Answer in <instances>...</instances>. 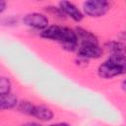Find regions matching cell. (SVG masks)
<instances>
[{"label": "cell", "mask_w": 126, "mask_h": 126, "mask_svg": "<svg viewBox=\"0 0 126 126\" xmlns=\"http://www.w3.org/2000/svg\"><path fill=\"white\" fill-rule=\"evenodd\" d=\"M40 36L45 39L59 42L62 48L68 51H75L79 46V41L75 30H72L68 27L58 25L49 26L40 32Z\"/></svg>", "instance_id": "1"}, {"label": "cell", "mask_w": 126, "mask_h": 126, "mask_svg": "<svg viewBox=\"0 0 126 126\" xmlns=\"http://www.w3.org/2000/svg\"><path fill=\"white\" fill-rule=\"evenodd\" d=\"M98 76L103 79H112L126 74V55L110 54V56L98 66Z\"/></svg>", "instance_id": "2"}, {"label": "cell", "mask_w": 126, "mask_h": 126, "mask_svg": "<svg viewBox=\"0 0 126 126\" xmlns=\"http://www.w3.org/2000/svg\"><path fill=\"white\" fill-rule=\"evenodd\" d=\"M109 3L104 0H88L83 3V13L91 18H100L109 10Z\"/></svg>", "instance_id": "3"}, {"label": "cell", "mask_w": 126, "mask_h": 126, "mask_svg": "<svg viewBox=\"0 0 126 126\" xmlns=\"http://www.w3.org/2000/svg\"><path fill=\"white\" fill-rule=\"evenodd\" d=\"M23 23L29 28L43 31L47 27H49V20L45 14L39 12H32L28 13L23 18Z\"/></svg>", "instance_id": "4"}, {"label": "cell", "mask_w": 126, "mask_h": 126, "mask_svg": "<svg viewBox=\"0 0 126 126\" xmlns=\"http://www.w3.org/2000/svg\"><path fill=\"white\" fill-rule=\"evenodd\" d=\"M78 57L88 59H97L99 58L102 53L103 49L99 46L98 43H83L79 44L78 49Z\"/></svg>", "instance_id": "5"}, {"label": "cell", "mask_w": 126, "mask_h": 126, "mask_svg": "<svg viewBox=\"0 0 126 126\" xmlns=\"http://www.w3.org/2000/svg\"><path fill=\"white\" fill-rule=\"evenodd\" d=\"M59 8L63 14L73 21L80 23L84 19V13L72 2L70 1H61L59 2Z\"/></svg>", "instance_id": "6"}, {"label": "cell", "mask_w": 126, "mask_h": 126, "mask_svg": "<svg viewBox=\"0 0 126 126\" xmlns=\"http://www.w3.org/2000/svg\"><path fill=\"white\" fill-rule=\"evenodd\" d=\"M77 37H78V41L79 44H83V43H98L97 37L90 31L78 27L75 29Z\"/></svg>", "instance_id": "7"}, {"label": "cell", "mask_w": 126, "mask_h": 126, "mask_svg": "<svg viewBox=\"0 0 126 126\" xmlns=\"http://www.w3.org/2000/svg\"><path fill=\"white\" fill-rule=\"evenodd\" d=\"M32 116L40 121H50L53 118L54 113L49 107L45 105H35Z\"/></svg>", "instance_id": "8"}, {"label": "cell", "mask_w": 126, "mask_h": 126, "mask_svg": "<svg viewBox=\"0 0 126 126\" xmlns=\"http://www.w3.org/2000/svg\"><path fill=\"white\" fill-rule=\"evenodd\" d=\"M18 104H19L18 97L14 94L10 93V94H7L0 95V107H1L2 110L14 108Z\"/></svg>", "instance_id": "9"}, {"label": "cell", "mask_w": 126, "mask_h": 126, "mask_svg": "<svg viewBox=\"0 0 126 126\" xmlns=\"http://www.w3.org/2000/svg\"><path fill=\"white\" fill-rule=\"evenodd\" d=\"M105 48L110 54H122L126 55V44L119 40H109L105 43Z\"/></svg>", "instance_id": "10"}, {"label": "cell", "mask_w": 126, "mask_h": 126, "mask_svg": "<svg viewBox=\"0 0 126 126\" xmlns=\"http://www.w3.org/2000/svg\"><path fill=\"white\" fill-rule=\"evenodd\" d=\"M34 106H35V104L32 103L31 101L23 100V101L19 102V104H18V109H19L20 112L32 116V112H33V109H34Z\"/></svg>", "instance_id": "11"}, {"label": "cell", "mask_w": 126, "mask_h": 126, "mask_svg": "<svg viewBox=\"0 0 126 126\" xmlns=\"http://www.w3.org/2000/svg\"><path fill=\"white\" fill-rule=\"evenodd\" d=\"M11 81L8 77L2 76L0 78V95L11 93Z\"/></svg>", "instance_id": "12"}, {"label": "cell", "mask_w": 126, "mask_h": 126, "mask_svg": "<svg viewBox=\"0 0 126 126\" xmlns=\"http://www.w3.org/2000/svg\"><path fill=\"white\" fill-rule=\"evenodd\" d=\"M48 126H72V125L67 122H57V123H52Z\"/></svg>", "instance_id": "13"}, {"label": "cell", "mask_w": 126, "mask_h": 126, "mask_svg": "<svg viewBox=\"0 0 126 126\" xmlns=\"http://www.w3.org/2000/svg\"><path fill=\"white\" fill-rule=\"evenodd\" d=\"M6 6H7V3H6V1H4V0H1L0 1V13L2 14L4 11H5V9H6Z\"/></svg>", "instance_id": "14"}, {"label": "cell", "mask_w": 126, "mask_h": 126, "mask_svg": "<svg viewBox=\"0 0 126 126\" xmlns=\"http://www.w3.org/2000/svg\"><path fill=\"white\" fill-rule=\"evenodd\" d=\"M20 126H42L40 123H37V122H27V123H24Z\"/></svg>", "instance_id": "15"}, {"label": "cell", "mask_w": 126, "mask_h": 126, "mask_svg": "<svg viewBox=\"0 0 126 126\" xmlns=\"http://www.w3.org/2000/svg\"><path fill=\"white\" fill-rule=\"evenodd\" d=\"M120 38L123 41H126V32H122V33L120 34Z\"/></svg>", "instance_id": "16"}, {"label": "cell", "mask_w": 126, "mask_h": 126, "mask_svg": "<svg viewBox=\"0 0 126 126\" xmlns=\"http://www.w3.org/2000/svg\"><path fill=\"white\" fill-rule=\"evenodd\" d=\"M121 88H122V90H123L124 92H126V80H124V81L122 82V84H121Z\"/></svg>", "instance_id": "17"}]
</instances>
